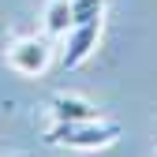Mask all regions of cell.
<instances>
[{"label":"cell","instance_id":"obj_5","mask_svg":"<svg viewBox=\"0 0 157 157\" xmlns=\"http://www.w3.org/2000/svg\"><path fill=\"white\" fill-rule=\"evenodd\" d=\"M45 30L49 34H67L71 30V0H52L45 8Z\"/></svg>","mask_w":157,"mask_h":157},{"label":"cell","instance_id":"obj_3","mask_svg":"<svg viewBox=\"0 0 157 157\" xmlns=\"http://www.w3.org/2000/svg\"><path fill=\"white\" fill-rule=\"evenodd\" d=\"M97 37H101V19H82V23H71L67 30V49H64V67H78L86 56L97 49Z\"/></svg>","mask_w":157,"mask_h":157},{"label":"cell","instance_id":"obj_4","mask_svg":"<svg viewBox=\"0 0 157 157\" xmlns=\"http://www.w3.org/2000/svg\"><path fill=\"white\" fill-rule=\"evenodd\" d=\"M49 112H52V124H71V120H94V116H101L90 101L71 97V94H56L49 101Z\"/></svg>","mask_w":157,"mask_h":157},{"label":"cell","instance_id":"obj_1","mask_svg":"<svg viewBox=\"0 0 157 157\" xmlns=\"http://www.w3.org/2000/svg\"><path fill=\"white\" fill-rule=\"evenodd\" d=\"M124 127L116 120L94 116V120H71V124H52L45 131L49 146H67V150H109L120 142Z\"/></svg>","mask_w":157,"mask_h":157},{"label":"cell","instance_id":"obj_6","mask_svg":"<svg viewBox=\"0 0 157 157\" xmlns=\"http://www.w3.org/2000/svg\"><path fill=\"white\" fill-rule=\"evenodd\" d=\"M15 157H34V153H15Z\"/></svg>","mask_w":157,"mask_h":157},{"label":"cell","instance_id":"obj_2","mask_svg":"<svg viewBox=\"0 0 157 157\" xmlns=\"http://www.w3.org/2000/svg\"><path fill=\"white\" fill-rule=\"evenodd\" d=\"M8 64L19 75H41L49 67V41L45 37H19L8 49Z\"/></svg>","mask_w":157,"mask_h":157}]
</instances>
